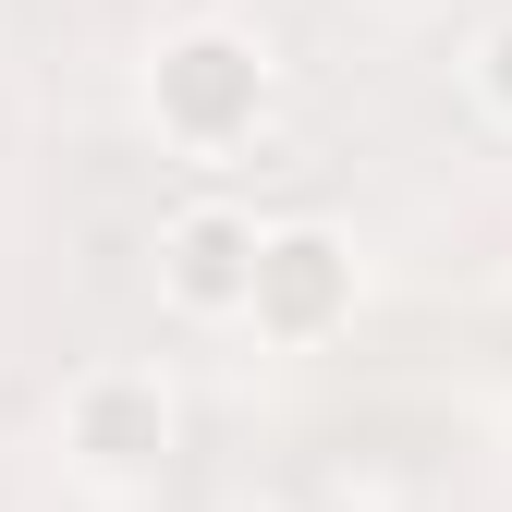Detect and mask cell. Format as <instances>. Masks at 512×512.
<instances>
[{
  "instance_id": "cell-1",
  "label": "cell",
  "mask_w": 512,
  "mask_h": 512,
  "mask_svg": "<svg viewBox=\"0 0 512 512\" xmlns=\"http://www.w3.org/2000/svg\"><path fill=\"white\" fill-rule=\"evenodd\" d=\"M135 110H147V135L171 159L232 171L256 135H269V110H281V61H269V37H256L244 13H183L135 61Z\"/></svg>"
},
{
  "instance_id": "cell-2",
  "label": "cell",
  "mask_w": 512,
  "mask_h": 512,
  "mask_svg": "<svg viewBox=\"0 0 512 512\" xmlns=\"http://www.w3.org/2000/svg\"><path fill=\"white\" fill-rule=\"evenodd\" d=\"M183 452V391L147 354H98L61 378V464L86 488H159Z\"/></svg>"
},
{
  "instance_id": "cell-3",
  "label": "cell",
  "mask_w": 512,
  "mask_h": 512,
  "mask_svg": "<svg viewBox=\"0 0 512 512\" xmlns=\"http://www.w3.org/2000/svg\"><path fill=\"white\" fill-rule=\"evenodd\" d=\"M366 305V244L342 220H269L256 232V293H244V330L269 354H317L342 342Z\"/></svg>"
},
{
  "instance_id": "cell-4",
  "label": "cell",
  "mask_w": 512,
  "mask_h": 512,
  "mask_svg": "<svg viewBox=\"0 0 512 512\" xmlns=\"http://www.w3.org/2000/svg\"><path fill=\"white\" fill-rule=\"evenodd\" d=\"M256 220L244 196H183L147 244V269H159V305L183 317V330H244V293H256Z\"/></svg>"
},
{
  "instance_id": "cell-5",
  "label": "cell",
  "mask_w": 512,
  "mask_h": 512,
  "mask_svg": "<svg viewBox=\"0 0 512 512\" xmlns=\"http://www.w3.org/2000/svg\"><path fill=\"white\" fill-rule=\"evenodd\" d=\"M464 86H476V110L500 122V135H512V13H500V25H476V61H464Z\"/></svg>"
},
{
  "instance_id": "cell-6",
  "label": "cell",
  "mask_w": 512,
  "mask_h": 512,
  "mask_svg": "<svg viewBox=\"0 0 512 512\" xmlns=\"http://www.w3.org/2000/svg\"><path fill=\"white\" fill-rule=\"evenodd\" d=\"M378 13H439V0H378Z\"/></svg>"
}]
</instances>
